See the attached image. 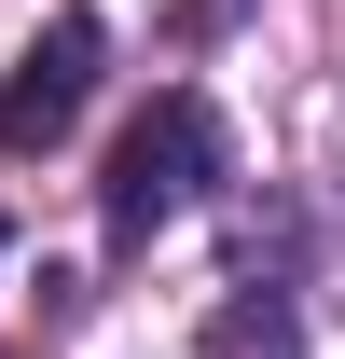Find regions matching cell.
<instances>
[{"mask_svg":"<svg viewBox=\"0 0 345 359\" xmlns=\"http://www.w3.org/2000/svg\"><path fill=\"white\" fill-rule=\"evenodd\" d=\"M208 180H221V125H208L194 83H166L125 138H111V166H97V222L138 249V235H166L180 208H208Z\"/></svg>","mask_w":345,"mask_h":359,"instance_id":"6da1fadb","label":"cell"},{"mask_svg":"<svg viewBox=\"0 0 345 359\" xmlns=\"http://www.w3.org/2000/svg\"><path fill=\"white\" fill-rule=\"evenodd\" d=\"M97 69H111V28H97V14H55L42 42L14 55V83H0V152H55V138L83 125Z\"/></svg>","mask_w":345,"mask_h":359,"instance_id":"7a4b0ae2","label":"cell"},{"mask_svg":"<svg viewBox=\"0 0 345 359\" xmlns=\"http://www.w3.org/2000/svg\"><path fill=\"white\" fill-rule=\"evenodd\" d=\"M194 359H304V318H290V290H235V304L194 332Z\"/></svg>","mask_w":345,"mask_h":359,"instance_id":"3957f363","label":"cell"},{"mask_svg":"<svg viewBox=\"0 0 345 359\" xmlns=\"http://www.w3.org/2000/svg\"><path fill=\"white\" fill-rule=\"evenodd\" d=\"M0 249H14V222H0Z\"/></svg>","mask_w":345,"mask_h":359,"instance_id":"277c9868","label":"cell"}]
</instances>
